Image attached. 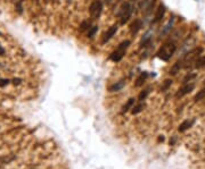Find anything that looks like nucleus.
I'll return each instance as SVG.
<instances>
[{
	"instance_id": "10",
	"label": "nucleus",
	"mask_w": 205,
	"mask_h": 169,
	"mask_svg": "<svg viewBox=\"0 0 205 169\" xmlns=\"http://www.w3.org/2000/svg\"><path fill=\"white\" fill-rule=\"evenodd\" d=\"M124 85H126V82L124 81H120V82H116L115 84L110 85V92H116V91H120L124 88Z\"/></svg>"
},
{
	"instance_id": "14",
	"label": "nucleus",
	"mask_w": 205,
	"mask_h": 169,
	"mask_svg": "<svg viewBox=\"0 0 205 169\" xmlns=\"http://www.w3.org/2000/svg\"><path fill=\"white\" fill-rule=\"evenodd\" d=\"M146 77H147V74H146V73L140 74V76L137 78V81H136V86H137V88H139V86H141V85L144 84V82H145Z\"/></svg>"
},
{
	"instance_id": "5",
	"label": "nucleus",
	"mask_w": 205,
	"mask_h": 169,
	"mask_svg": "<svg viewBox=\"0 0 205 169\" xmlns=\"http://www.w3.org/2000/svg\"><path fill=\"white\" fill-rule=\"evenodd\" d=\"M195 89V84L194 83H187V84H185L182 86V88L179 89V91L177 92V94H176V97L177 98H182L183 95H186V94L190 93V92L192 91Z\"/></svg>"
},
{
	"instance_id": "25",
	"label": "nucleus",
	"mask_w": 205,
	"mask_h": 169,
	"mask_svg": "<svg viewBox=\"0 0 205 169\" xmlns=\"http://www.w3.org/2000/svg\"><path fill=\"white\" fill-rule=\"evenodd\" d=\"M3 55H5V50H3V48L0 47V56H3Z\"/></svg>"
},
{
	"instance_id": "12",
	"label": "nucleus",
	"mask_w": 205,
	"mask_h": 169,
	"mask_svg": "<svg viewBox=\"0 0 205 169\" xmlns=\"http://www.w3.org/2000/svg\"><path fill=\"white\" fill-rule=\"evenodd\" d=\"M133 104H135V99H129L128 100V102H126L124 106H123V108H122V113H126V111H129L130 109H132V107H133Z\"/></svg>"
},
{
	"instance_id": "4",
	"label": "nucleus",
	"mask_w": 205,
	"mask_h": 169,
	"mask_svg": "<svg viewBox=\"0 0 205 169\" xmlns=\"http://www.w3.org/2000/svg\"><path fill=\"white\" fill-rule=\"evenodd\" d=\"M101 12H103V2L100 0H95L90 3L89 6V13H90V16L91 18L97 19L100 17Z\"/></svg>"
},
{
	"instance_id": "11",
	"label": "nucleus",
	"mask_w": 205,
	"mask_h": 169,
	"mask_svg": "<svg viewBox=\"0 0 205 169\" xmlns=\"http://www.w3.org/2000/svg\"><path fill=\"white\" fill-rule=\"evenodd\" d=\"M194 119L192 120H185V122H182L181 124H180L179 126V132H185L187 131V129L189 128V127H192V125L194 124Z\"/></svg>"
},
{
	"instance_id": "20",
	"label": "nucleus",
	"mask_w": 205,
	"mask_h": 169,
	"mask_svg": "<svg viewBox=\"0 0 205 169\" xmlns=\"http://www.w3.org/2000/svg\"><path fill=\"white\" fill-rule=\"evenodd\" d=\"M98 31V26H92V27H90V30L88 31V38H94L96 35V33H97Z\"/></svg>"
},
{
	"instance_id": "3",
	"label": "nucleus",
	"mask_w": 205,
	"mask_h": 169,
	"mask_svg": "<svg viewBox=\"0 0 205 169\" xmlns=\"http://www.w3.org/2000/svg\"><path fill=\"white\" fill-rule=\"evenodd\" d=\"M176 50H177V47H176L174 43H165L157 51V57L161 58L162 60H164V61H167L174 55Z\"/></svg>"
},
{
	"instance_id": "15",
	"label": "nucleus",
	"mask_w": 205,
	"mask_h": 169,
	"mask_svg": "<svg viewBox=\"0 0 205 169\" xmlns=\"http://www.w3.org/2000/svg\"><path fill=\"white\" fill-rule=\"evenodd\" d=\"M203 99H205V88H203L201 91H198V93L194 97V101L197 102V101H201V100H203Z\"/></svg>"
},
{
	"instance_id": "1",
	"label": "nucleus",
	"mask_w": 205,
	"mask_h": 169,
	"mask_svg": "<svg viewBox=\"0 0 205 169\" xmlns=\"http://www.w3.org/2000/svg\"><path fill=\"white\" fill-rule=\"evenodd\" d=\"M130 43H131V42H130L129 40H124L123 42H121V43L119 44V47H117L116 49L113 51V53L110 55V60H113L114 63H119V61H121L122 58L124 57V55H126Z\"/></svg>"
},
{
	"instance_id": "16",
	"label": "nucleus",
	"mask_w": 205,
	"mask_h": 169,
	"mask_svg": "<svg viewBox=\"0 0 205 169\" xmlns=\"http://www.w3.org/2000/svg\"><path fill=\"white\" fill-rule=\"evenodd\" d=\"M142 109H144V104H137V106H133L132 107V109H131V113H132V115H137V113H141Z\"/></svg>"
},
{
	"instance_id": "8",
	"label": "nucleus",
	"mask_w": 205,
	"mask_h": 169,
	"mask_svg": "<svg viewBox=\"0 0 205 169\" xmlns=\"http://www.w3.org/2000/svg\"><path fill=\"white\" fill-rule=\"evenodd\" d=\"M141 26H142L141 21H140V19H136V21H135V22H133L132 24L130 25V32H131L133 35L137 34L139 30L141 28Z\"/></svg>"
},
{
	"instance_id": "9",
	"label": "nucleus",
	"mask_w": 205,
	"mask_h": 169,
	"mask_svg": "<svg viewBox=\"0 0 205 169\" xmlns=\"http://www.w3.org/2000/svg\"><path fill=\"white\" fill-rule=\"evenodd\" d=\"M182 64H183V60L181 59V60H178L177 63L174 64L172 67H171V69H170V74L171 75H176L178 72L180 70V68L182 67Z\"/></svg>"
},
{
	"instance_id": "2",
	"label": "nucleus",
	"mask_w": 205,
	"mask_h": 169,
	"mask_svg": "<svg viewBox=\"0 0 205 169\" xmlns=\"http://www.w3.org/2000/svg\"><path fill=\"white\" fill-rule=\"evenodd\" d=\"M132 12H133V7L131 6V3L130 2L122 3V6L120 7V9L117 12V16L120 18L121 25H124L129 21L131 15H132Z\"/></svg>"
},
{
	"instance_id": "23",
	"label": "nucleus",
	"mask_w": 205,
	"mask_h": 169,
	"mask_svg": "<svg viewBox=\"0 0 205 169\" xmlns=\"http://www.w3.org/2000/svg\"><path fill=\"white\" fill-rule=\"evenodd\" d=\"M21 82H22V80H21V78H14V80H13V84L14 85H19V84H21Z\"/></svg>"
},
{
	"instance_id": "19",
	"label": "nucleus",
	"mask_w": 205,
	"mask_h": 169,
	"mask_svg": "<svg viewBox=\"0 0 205 169\" xmlns=\"http://www.w3.org/2000/svg\"><path fill=\"white\" fill-rule=\"evenodd\" d=\"M171 84H172V80H165V82L161 86V91H167L169 88L171 86Z\"/></svg>"
},
{
	"instance_id": "24",
	"label": "nucleus",
	"mask_w": 205,
	"mask_h": 169,
	"mask_svg": "<svg viewBox=\"0 0 205 169\" xmlns=\"http://www.w3.org/2000/svg\"><path fill=\"white\" fill-rule=\"evenodd\" d=\"M176 141H177V138H176V136H173V138H172V140H170V145H173Z\"/></svg>"
},
{
	"instance_id": "6",
	"label": "nucleus",
	"mask_w": 205,
	"mask_h": 169,
	"mask_svg": "<svg viewBox=\"0 0 205 169\" xmlns=\"http://www.w3.org/2000/svg\"><path fill=\"white\" fill-rule=\"evenodd\" d=\"M117 28H119V27H117L116 24H115V25H113V26H110L107 31L105 32L104 36H103V40H101V43H103V44L106 43L107 41H110V39L113 38L114 35H115V33L117 32Z\"/></svg>"
},
{
	"instance_id": "7",
	"label": "nucleus",
	"mask_w": 205,
	"mask_h": 169,
	"mask_svg": "<svg viewBox=\"0 0 205 169\" xmlns=\"http://www.w3.org/2000/svg\"><path fill=\"white\" fill-rule=\"evenodd\" d=\"M164 13H165V8H164V6L160 5V6H158V8H157V10H156V14H155V17H154V21H153V23L155 24V23L160 22V21L163 18Z\"/></svg>"
},
{
	"instance_id": "17",
	"label": "nucleus",
	"mask_w": 205,
	"mask_h": 169,
	"mask_svg": "<svg viewBox=\"0 0 205 169\" xmlns=\"http://www.w3.org/2000/svg\"><path fill=\"white\" fill-rule=\"evenodd\" d=\"M85 30H90V22L89 21H83V22L80 24V31L83 32L85 31Z\"/></svg>"
},
{
	"instance_id": "22",
	"label": "nucleus",
	"mask_w": 205,
	"mask_h": 169,
	"mask_svg": "<svg viewBox=\"0 0 205 169\" xmlns=\"http://www.w3.org/2000/svg\"><path fill=\"white\" fill-rule=\"evenodd\" d=\"M9 80L8 78H0V88H3V86H6V85L9 84Z\"/></svg>"
},
{
	"instance_id": "21",
	"label": "nucleus",
	"mask_w": 205,
	"mask_h": 169,
	"mask_svg": "<svg viewBox=\"0 0 205 169\" xmlns=\"http://www.w3.org/2000/svg\"><path fill=\"white\" fill-rule=\"evenodd\" d=\"M149 94V89H147V90H144V91L141 92V93L139 94V97H138V99L140 101H142V100H145L146 99V97Z\"/></svg>"
},
{
	"instance_id": "13",
	"label": "nucleus",
	"mask_w": 205,
	"mask_h": 169,
	"mask_svg": "<svg viewBox=\"0 0 205 169\" xmlns=\"http://www.w3.org/2000/svg\"><path fill=\"white\" fill-rule=\"evenodd\" d=\"M195 67L196 68H203V67H205V56L198 57L195 60Z\"/></svg>"
},
{
	"instance_id": "18",
	"label": "nucleus",
	"mask_w": 205,
	"mask_h": 169,
	"mask_svg": "<svg viewBox=\"0 0 205 169\" xmlns=\"http://www.w3.org/2000/svg\"><path fill=\"white\" fill-rule=\"evenodd\" d=\"M196 77V74H194V73H190V74H187L185 77H183V84H187L188 82H192L194 78Z\"/></svg>"
}]
</instances>
